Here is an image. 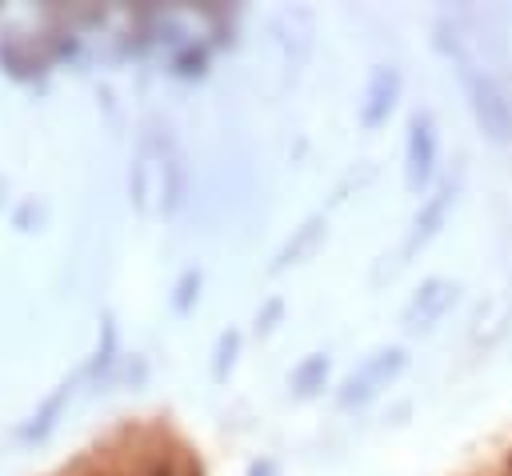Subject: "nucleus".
<instances>
[{
    "mask_svg": "<svg viewBox=\"0 0 512 476\" xmlns=\"http://www.w3.org/2000/svg\"><path fill=\"white\" fill-rule=\"evenodd\" d=\"M80 376H84V372H80ZM80 376L64 380V384L44 400V408H40V412L20 428V436H24V440H40V436H48V432H52V424H56V416H60V408H64V400L72 396V388H76V380H80Z\"/></svg>",
    "mask_w": 512,
    "mask_h": 476,
    "instance_id": "1",
    "label": "nucleus"
},
{
    "mask_svg": "<svg viewBox=\"0 0 512 476\" xmlns=\"http://www.w3.org/2000/svg\"><path fill=\"white\" fill-rule=\"evenodd\" d=\"M324 372H328V364H324V356H312V360H308V364H304V368L296 372V392H300V396H308V392H316V380H320Z\"/></svg>",
    "mask_w": 512,
    "mask_h": 476,
    "instance_id": "2",
    "label": "nucleus"
},
{
    "mask_svg": "<svg viewBox=\"0 0 512 476\" xmlns=\"http://www.w3.org/2000/svg\"><path fill=\"white\" fill-rule=\"evenodd\" d=\"M200 284V276L196 272H184V280L176 284V296H172V304H176V312H184L188 304H192V288Z\"/></svg>",
    "mask_w": 512,
    "mask_h": 476,
    "instance_id": "3",
    "label": "nucleus"
},
{
    "mask_svg": "<svg viewBox=\"0 0 512 476\" xmlns=\"http://www.w3.org/2000/svg\"><path fill=\"white\" fill-rule=\"evenodd\" d=\"M232 352H236V332H228L220 340V356H216V376H224V368L232 364Z\"/></svg>",
    "mask_w": 512,
    "mask_h": 476,
    "instance_id": "4",
    "label": "nucleus"
},
{
    "mask_svg": "<svg viewBox=\"0 0 512 476\" xmlns=\"http://www.w3.org/2000/svg\"><path fill=\"white\" fill-rule=\"evenodd\" d=\"M272 472H276V468H272L268 460H264V464H252V476H272Z\"/></svg>",
    "mask_w": 512,
    "mask_h": 476,
    "instance_id": "5",
    "label": "nucleus"
}]
</instances>
